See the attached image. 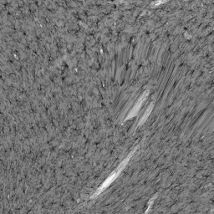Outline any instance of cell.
Returning <instances> with one entry per match:
<instances>
[{
    "label": "cell",
    "instance_id": "cell-1",
    "mask_svg": "<svg viewBox=\"0 0 214 214\" xmlns=\"http://www.w3.org/2000/svg\"><path fill=\"white\" fill-rule=\"evenodd\" d=\"M135 150H136V148H135V149L134 150V151H131V152H130V153L129 154V156H127V157H126V158L125 159V160H124V161H123V162H121V164H120V165L118 166V167H117L116 169V170H115L114 172H112L111 174V175L109 176V177L107 178L105 182H103L102 185L100 186V187L98 188L97 190H96V191H95V192L94 193L93 195H92L91 198H95V197H96L97 196L100 195V193H101L102 191H105V190L106 189L107 187L110 186V185L111 184L112 182H114V181H115V180L116 179L117 177L120 176L121 172H122V171H123V169L126 167V166L127 165V164H128V162H129V161H130V157L132 156L133 153H135Z\"/></svg>",
    "mask_w": 214,
    "mask_h": 214
},
{
    "label": "cell",
    "instance_id": "cell-2",
    "mask_svg": "<svg viewBox=\"0 0 214 214\" xmlns=\"http://www.w3.org/2000/svg\"><path fill=\"white\" fill-rule=\"evenodd\" d=\"M148 94H149V91H148V90H147V91H145L144 93L142 94V95L139 98V100H137V102L135 103V105L134 106V107L132 108V110L130 111L129 115H128V116L126 118V120L130 119V118H132L133 116H135L137 115V113L139 111V110L140 109V106H142V104L144 103V101L146 100V99L147 96H148Z\"/></svg>",
    "mask_w": 214,
    "mask_h": 214
},
{
    "label": "cell",
    "instance_id": "cell-3",
    "mask_svg": "<svg viewBox=\"0 0 214 214\" xmlns=\"http://www.w3.org/2000/svg\"><path fill=\"white\" fill-rule=\"evenodd\" d=\"M152 109H153V104H151V106L148 107V109L146 110V111L145 112V114L143 115V116L141 117V119L140 120V122H139V126L140 125H142L143 123H144L145 121L147 120V118L148 116H150V114L151 113L152 111Z\"/></svg>",
    "mask_w": 214,
    "mask_h": 214
}]
</instances>
